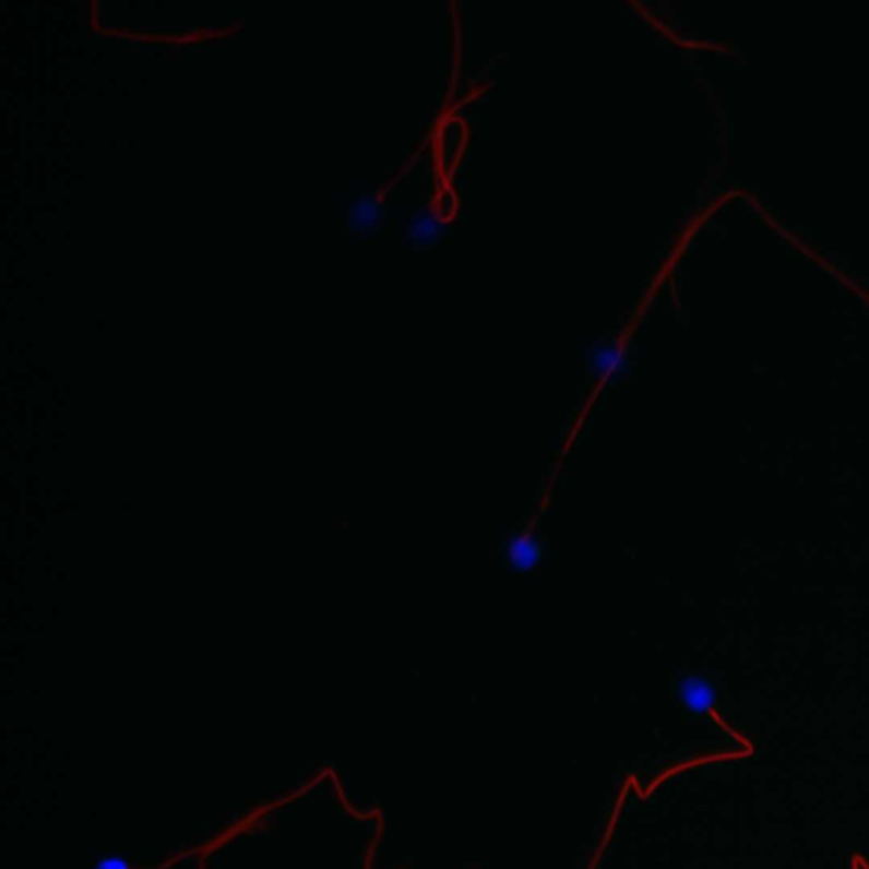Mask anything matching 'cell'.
<instances>
[{
	"label": "cell",
	"mask_w": 869,
	"mask_h": 869,
	"mask_svg": "<svg viewBox=\"0 0 869 869\" xmlns=\"http://www.w3.org/2000/svg\"><path fill=\"white\" fill-rule=\"evenodd\" d=\"M587 360L593 378L602 382L620 381L629 372V347L620 338H605L593 345Z\"/></svg>",
	"instance_id": "1"
},
{
	"label": "cell",
	"mask_w": 869,
	"mask_h": 869,
	"mask_svg": "<svg viewBox=\"0 0 869 869\" xmlns=\"http://www.w3.org/2000/svg\"><path fill=\"white\" fill-rule=\"evenodd\" d=\"M352 192L354 195L350 199L338 198V201L344 203L348 229L352 235H369L381 226L385 216L381 194L366 189Z\"/></svg>",
	"instance_id": "2"
},
{
	"label": "cell",
	"mask_w": 869,
	"mask_h": 869,
	"mask_svg": "<svg viewBox=\"0 0 869 869\" xmlns=\"http://www.w3.org/2000/svg\"><path fill=\"white\" fill-rule=\"evenodd\" d=\"M537 535L520 534L508 541L507 552L508 566L513 571H528L534 568L535 562L540 561L541 546Z\"/></svg>",
	"instance_id": "3"
},
{
	"label": "cell",
	"mask_w": 869,
	"mask_h": 869,
	"mask_svg": "<svg viewBox=\"0 0 869 869\" xmlns=\"http://www.w3.org/2000/svg\"><path fill=\"white\" fill-rule=\"evenodd\" d=\"M712 685L698 676H688L679 682V698L690 712L702 713L713 702Z\"/></svg>",
	"instance_id": "4"
},
{
	"label": "cell",
	"mask_w": 869,
	"mask_h": 869,
	"mask_svg": "<svg viewBox=\"0 0 869 869\" xmlns=\"http://www.w3.org/2000/svg\"><path fill=\"white\" fill-rule=\"evenodd\" d=\"M443 228H445L443 216L431 210H420L413 214L406 233L416 243H425V241H431L439 237Z\"/></svg>",
	"instance_id": "5"
}]
</instances>
